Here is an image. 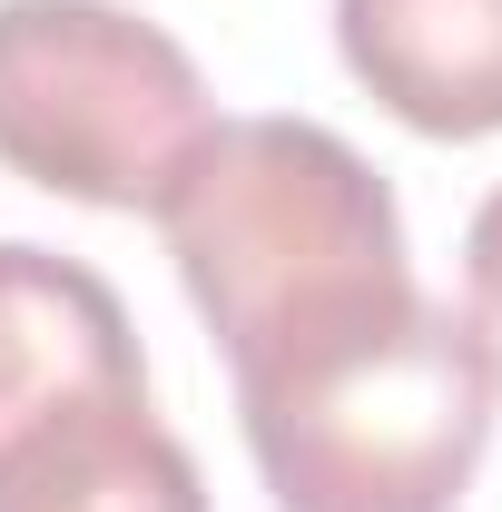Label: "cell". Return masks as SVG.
I'll use <instances>...</instances> for the list:
<instances>
[{
	"mask_svg": "<svg viewBox=\"0 0 502 512\" xmlns=\"http://www.w3.org/2000/svg\"><path fill=\"white\" fill-rule=\"evenodd\" d=\"M158 227L227 375L414 296L394 188L315 119H217L158 197Z\"/></svg>",
	"mask_w": 502,
	"mask_h": 512,
	"instance_id": "cell-1",
	"label": "cell"
},
{
	"mask_svg": "<svg viewBox=\"0 0 502 512\" xmlns=\"http://www.w3.org/2000/svg\"><path fill=\"white\" fill-rule=\"evenodd\" d=\"M276 512H453L493 444V375L424 286L237 375Z\"/></svg>",
	"mask_w": 502,
	"mask_h": 512,
	"instance_id": "cell-2",
	"label": "cell"
},
{
	"mask_svg": "<svg viewBox=\"0 0 502 512\" xmlns=\"http://www.w3.org/2000/svg\"><path fill=\"white\" fill-rule=\"evenodd\" d=\"M197 60L128 0H0V168L79 207H148L207 138Z\"/></svg>",
	"mask_w": 502,
	"mask_h": 512,
	"instance_id": "cell-3",
	"label": "cell"
},
{
	"mask_svg": "<svg viewBox=\"0 0 502 512\" xmlns=\"http://www.w3.org/2000/svg\"><path fill=\"white\" fill-rule=\"evenodd\" d=\"M119 384H148L119 286L89 276L79 256L0 237V444H20L40 414H60L79 394H119Z\"/></svg>",
	"mask_w": 502,
	"mask_h": 512,
	"instance_id": "cell-4",
	"label": "cell"
},
{
	"mask_svg": "<svg viewBox=\"0 0 502 512\" xmlns=\"http://www.w3.org/2000/svg\"><path fill=\"white\" fill-rule=\"evenodd\" d=\"M0 512H207V473L158 424L148 384H119L0 444Z\"/></svg>",
	"mask_w": 502,
	"mask_h": 512,
	"instance_id": "cell-5",
	"label": "cell"
},
{
	"mask_svg": "<svg viewBox=\"0 0 502 512\" xmlns=\"http://www.w3.org/2000/svg\"><path fill=\"white\" fill-rule=\"evenodd\" d=\"M335 50L424 138L502 128V0H335Z\"/></svg>",
	"mask_w": 502,
	"mask_h": 512,
	"instance_id": "cell-6",
	"label": "cell"
},
{
	"mask_svg": "<svg viewBox=\"0 0 502 512\" xmlns=\"http://www.w3.org/2000/svg\"><path fill=\"white\" fill-rule=\"evenodd\" d=\"M463 335H473V355H483V375L502 394V188L463 227Z\"/></svg>",
	"mask_w": 502,
	"mask_h": 512,
	"instance_id": "cell-7",
	"label": "cell"
}]
</instances>
